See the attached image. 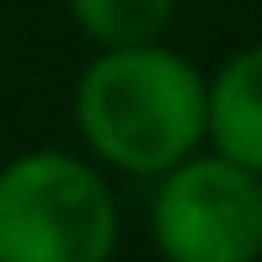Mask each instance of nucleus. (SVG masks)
I'll return each mask as SVG.
<instances>
[{
  "mask_svg": "<svg viewBox=\"0 0 262 262\" xmlns=\"http://www.w3.org/2000/svg\"><path fill=\"white\" fill-rule=\"evenodd\" d=\"M118 204L97 166L27 150L0 166V262H107Z\"/></svg>",
  "mask_w": 262,
  "mask_h": 262,
  "instance_id": "nucleus-2",
  "label": "nucleus"
},
{
  "mask_svg": "<svg viewBox=\"0 0 262 262\" xmlns=\"http://www.w3.org/2000/svg\"><path fill=\"white\" fill-rule=\"evenodd\" d=\"M150 235L171 262L262 257V177L230 156H182L150 198Z\"/></svg>",
  "mask_w": 262,
  "mask_h": 262,
  "instance_id": "nucleus-3",
  "label": "nucleus"
},
{
  "mask_svg": "<svg viewBox=\"0 0 262 262\" xmlns=\"http://www.w3.org/2000/svg\"><path fill=\"white\" fill-rule=\"evenodd\" d=\"M209 80L182 54L150 43L102 49L75 80V128L91 156L128 177H161L204 145Z\"/></svg>",
  "mask_w": 262,
  "mask_h": 262,
  "instance_id": "nucleus-1",
  "label": "nucleus"
},
{
  "mask_svg": "<svg viewBox=\"0 0 262 262\" xmlns=\"http://www.w3.org/2000/svg\"><path fill=\"white\" fill-rule=\"evenodd\" d=\"M75 27L86 32L102 49H118V43H150L171 27L177 0H64Z\"/></svg>",
  "mask_w": 262,
  "mask_h": 262,
  "instance_id": "nucleus-5",
  "label": "nucleus"
},
{
  "mask_svg": "<svg viewBox=\"0 0 262 262\" xmlns=\"http://www.w3.org/2000/svg\"><path fill=\"white\" fill-rule=\"evenodd\" d=\"M204 139L220 156L252 166L262 177V43L225 59L220 75L209 80L204 107Z\"/></svg>",
  "mask_w": 262,
  "mask_h": 262,
  "instance_id": "nucleus-4",
  "label": "nucleus"
}]
</instances>
